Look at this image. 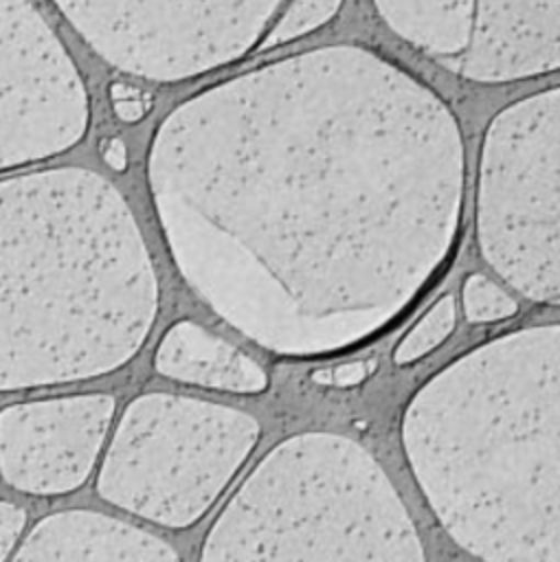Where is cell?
Instances as JSON below:
<instances>
[{
	"instance_id": "cell-1",
	"label": "cell",
	"mask_w": 560,
	"mask_h": 562,
	"mask_svg": "<svg viewBox=\"0 0 560 562\" xmlns=\"http://www.w3.org/2000/svg\"><path fill=\"white\" fill-rule=\"evenodd\" d=\"M463 180L448 103L351 44L191 94L147 151L180 277L239 334L283 356L340 351L395 321L452 250Z\"/></svg>"
},
{
	"instance_id": "cell-2",
	"label": "cell",
	"mask_w": 560,
	"mask_h": 562,
	"mask_svg": "<svg viewBox=\"0 0 560 562\" xmlns=\"http://www.w3.org/2000/svg\"><path fill=\"white\" fill-rule=\"evenodd\" d=\"M156 312L147 244L108 178L57 167L0 180V391L116 371Z\"/></svg>"
},
{
	"instance_id": "cell-3",
	"label": "cell",
	"mask_w": 560,
	"mask_h": 562,
	"mask_svg": "<svg viewBox=\"0 0 560 562\" xmlns=\"http://www.w3.org/2000/svg\"><path fill=\"white\" fill-rule=\"evenodd\" d=\"M402 443L448 536L485 562H560V327L499 336L408 402Z\"/></svg>"
},
{
	"instance_id": "cell-4",
	"label": "cell",
	"mask_w": 560,
	"mask_h": 562,
	"mask_svg": "<svg viewBox=\"0 0 560 562\" xmlns=\"http://www.w3.org/2000/svg\"><path fill=\"white\" fill-rule=\"evenodd\" d=\"M200 562H426L376 457L343 435L277 443L209 529Z\"/></svg>"
},
{
	"instance_id": "cell-5",
	"label": "cell",
	"mask_w": 560,
	"mask_h": 562,
	"mask_svg": "<svg viewBox=\"0 0 560 562\" xmlns=\"http://www.w3.org/2000/svg\"><path fill=\"white\" fill-rule=\"evenodd\" d=\"M253 415L171 393H145L125 408L97 490L152 522H198L255 448Z\"/></svg>"
},
{
	"instance_id": "cell-6",
	"label": "cell",
	"mask_w": 560,
	"mask_h": 562,
	"mask_svg": "<svg viewBox=\"0 0 560 562\" xmlns=\"http://www.w3.org/2000/svg\"><path fill=\"white\" fill-rule=\"evenodd\" d=\"M560 90L503 108L488 125L477 180V241L488 266L538 303L560 299Z\"/></svg>"
},
{
	"instance_id": "cell-7",
	"label": "cell",
	"mask_w": 560,
	"mask_h": 562,
	"mask_svg": "<svg viewBox=\"0 0 560 562\" xmlns=\"http://www.w3.org/2000/svg\"><path fill=\"white\" fill-rule=\"evenodd\" d=\"M112 68L158 83L217 70L259 48L290 0H53Z\"/></svg>"
},
{
	"instance_id": "cell-8",
	"label": "cell",
	"mask_w": 560,
	"mask_h": 562,
	"mask_svg": "<svg viewBox=\"0 0 560 562\" xmlns=\"http://www.w3.org/2000/svg\"><path fill=\"white\" fill-rule=\"evenodd\" d=\"M384 24L448 72L507 83L560 66V0H373Z\"/></svg>"
},
{
	"instance_id": "cell-9",
	"label": "cell",
	"mask_w": 560,
	"mask_h": 562,
	"mask_svg": "<svg viewBox=\"0 0 560 562\" xmlns=\"http://www.w3.org/2000/svg\"><path fill=\"white\" fill-rule=\"evenodd\" d=\"M90 123L83 77L31 0H0V171L77 145Z\"/></svg>"
},
{
	"instance_id": "cell-10",
	"label": "cell",
	"mask_w": 560,
	"mask_h": 562,
	"mask_svg": "<svg viewBox=\"0 0 560 562\" xmlns=\"http://www.w3.org/2000/svg\"><path fill=\"white\" fill-rule=\"evenodd\" d=\"M114 415L108 393L66 395L0 411V474L26 494L77 490L90 474Z\"/></svg>"
},
{
	"instance_id": "cell-11",
	"label": "cell",
	"mask_w": 560,
	"mask_h": 562,
	"mask_svg": "<svg viewBox=\"0 0 560 562\" xmlns=\"http://www.w3.org/2000/svg\"><path fill=\"white\" fill-rule=\"evenodd\" d=\"M11 562H180L149 531L119 518L72 509L42 518Z\"/></svg>"
},
{
	"instance_id": "cell-12",
	"label": "cell",
	"mask_w": 560,
	"mask_h": 562,
	"mask_svg": "<svg viewBox=\"0 0 560 562\" xmlns=\"http://www.w3.org/2000/svg\"><path fill=\"white\" fill-rule=\"evenodd\" d=\"M154 367L165 378L231 393H259L268 384L266 371L250 356L191 321L165 331Z\"/></svg>"
},
{
	"instance_id": "cell-13",
	"label": "cell",
	"mask_w": 560,
	"mask_h": 562,
	"mask_svg": "<svg viewBox=\"0 0 560 562\" xmlns=\"http://www.w3.org/2000/svg\"><path fill=\"white\" fill-rule=\"evenodd\" d=\"M455 318H457L455 296L446 294L437 299L430 305V310L413 325V329L400 340V345L395 347L393 360L397 364H408L430 353L450 336L455 327Z\"/></svg>"
},
{
	"instance_id": "cell-14",
	"label": "cell",
	"mask_w": 560,
	"mask_h": 562,
	"mask_svg": "<svg viewBox=\"0 0 560 562\" xmlns=\"http://www.w3.org/2000/svg\"><path fill=\"white\" fill-rule=\"evenodd\" d=\"M340 2L343 0H290L259 48H275L316 31L334 18Z\"/></svg>"
},
{
	"instance_id": "cell-15",
	"label": "cell",
	"mask_w": 560,
	"mask_h": 562,
	"mask_svg": "<svg viewBox=\"0 0 560 562\" xmlns=\"http://www.w3.org/2000/svg\"><path fill=\"white\" fill-rule=\"evenodd\" d=\"M463 314L470 323H494L516 314V301L485 274H470L461 292Z\"/></svg>"
},
{
	"instance_id": "cell-16",
	"label": "cell",
	"mask_w": 560,
	"mask_h": 562,
	"mask_svg": "<svg viewBox=\"0 0 560 562\" xmlns=\"http://www.w3.org/2000/svg\"><path fill=\"white\" fill-rule=\"evenodd\" d=\"M110 99L116 116L125 123L141 121L152 108V97L132 83H112Z\"/></svg>"
},
{
	"instance_id": "cell-17",
	"label": "cell",
	"mask_w": 560,
	"mask_h": 562,
	"mask_svg": "<svg viewBox=\"0 0 560 562\" xmlns=\"http://www.w3.org/2000/svg\"><path fill=\"white\" fill-rule=\"evenodd\" d=\"M26 514L13 503L0 501V562H4L18 542L22 527H24Z\"/></svg>"
},
{
	"instance_id": "cell-18",
	"label": "cell",
	"mask_w": 560,
	"mask_h": 562,
	"mask_svg": "<svg viewBox=\"0 0 560 562\" xmlns=\"http://www.w3.org/2000/svg\"><path fill=\"white\" fill-rule=\"evenodd\" d=\"M369 373V364L367 362H345L338 364L334 369H325L314 373V380L327 386H354L358 382H362Z\"/></svg>"
},
{
	"instance_id": "cell-19",
	"label": "cell",
	"mask_w": 560,
	"mask_h": 562,
	"mask_svg": "<svg viewBox=\"0 0 560 562\" xmlns=\"http://www.w3.org/2000/svg\"><path fill=\"white\" fill-rule=\"evenodd\" d=\"M101 156L108 167L114 171H123L127 167V147L121 138H108L101 143Z\"/></svg>"
}]
</instances>
